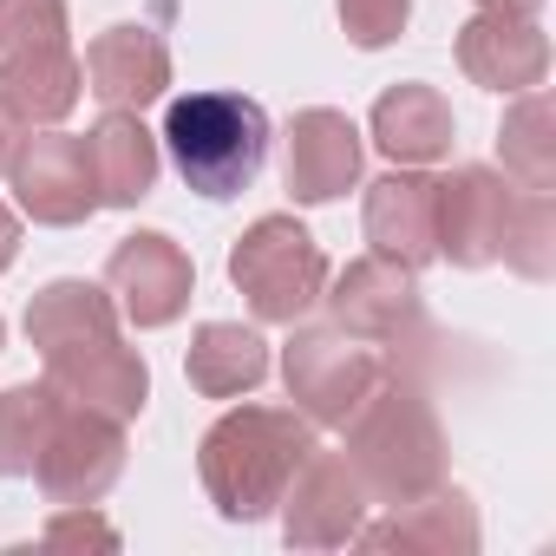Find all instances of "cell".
<instances>
[{"instance_id":"cell-1","label":"cell","mask_w":556,"mask_h":556,"mask_svg":"<svg viewBox=\"0 0 556 556\" xmlns=\"http://www.w3.org/2000/svg\"><path fill=\"white\" fill-rule=\"evenodd\" d=\"M308 452H315V426L295 406H229L197 439V478L223 523H255L282 504Z\"/></svg>"},{"instance_id":"cell-2","label":"cell","mask_w":556,"mask_h":556,"mask_svg":"<svg viewBox=\"0 0 556 556\" xmlns=\"http://www.w3.org/2000/svg\"><path fill=\"white\" fill-rule=\"evenodd\" d=\"M348 465L354 478L367 484L374 504H406V497H426L432 484H445V426L432 413V400L400 380V374H380L374 393L348 413Z\"/></svg>"},{"instance_id":"cell-3","label":"cell","mask_w":556,"mask_h":556,"mask_svg":"<svg viewBox=\"0 0 556 556\" xmlns=\"http://www.w3.org/2000/svg\"><path fill=\"white\" fill-rule=\"evenodd\" d=\"M268 138H275L268 112L242 92H184V99H170L164 131H157L177 177L210 203H229L262 177Z\"/></svg>"},{"instance_id":"cell-4","label":"cell","mask_w":556,"mask_h":556,"mask_svg":"<svg viewBox=\"0 0 556 556\" xmlns=\"http://www.w3.org/2000/svg\"><path fill=\"white\" fill-rule=\"evenodd\" d=\"M229 289L249 302L255 321L268 328H295L321 308V289H328V255L321 242L295 223V216H255L236 249H229Z\"/></svg>"},{"instance_id":"cell-5","label":"cell","mask_w":556,"mask_h":556,"mask_svg":"<svg viewBox=\"0 0 556 556\" xmlns=\"http://www.w3.org/2000/svg\"><path fill=\"white\" fill-rule=\"evenodd\" d=\"M387 367L361 348V341H348L341 328H302L295 321V334H289V348H282V380H289V400H295V413L321 432H341L348 426V413L374 393V380H380Z\"/></svg>"},{"instance_id":"cell-6","label":"cell","mask_w":556,"mask_h":556,"mask_svg":"<svg viewBox=\"0 0 556 556\" xmlns=\"http://www.w3.org/2000/svg\"><path fill=\"white\" fill-rule=\"evenodd\" d=\"M105 295L118 302V321H131L144 334L170 328V321H184V308L197 295V262L164 229H138L105 262Z\"/></svg>"},{"instance_id":"cell-7","label":"cell","mask_w":556,"mask_h":556,"mask_svg":"<svg viewBox=\"0 0 556 556\" xmlns=\"http://www.w3.org/2000/svg\"><path fill=\"white\" fill-rule=\"evenodd\" d=\"M328 328H341L361 348H400L419 328V275L387 262V255H361L341 275H328Z\"/></svg>"},{"instance_id":"cell-8","label":"cell","mask_w":556,"mask_h":556,"mask_svg":"<svg viewBox=\"0 0 556 556\" xmlns=\"http://www.w3.org/2000/svg\"><path fill=\"white\" fill-rule=\"evenodd\" d=\"M367 484L354 478V465L341 452H308L302 471L289 478L282 504H275V517H282V543L289 549H341L354 543V530L367 523Z\"/></svg>"},{"instance_id":"cell-9","label":"cell","mask_w":556,"mask_h":556,"mask_svg":"<svg viewBox=\"0 0 556 556\" xmlns=\"http://www.w3.org/2000/svg\"><path fill=\"white\" fill-rule=\"evenodd\" d=\"M8 184L21 197V216H34L40 229H79L99 210L92 164H86V138L53 131V125L34 131V138H21V151L8 164Z\"/></svg>"},{"instance_id":"cell-10","label":"cell","mask_w":556,"mask_h":556,"mask_svg":"<svg viewBox=\"0 0 556 556\" xmlns=\"http://www.w3.org/2000/svg\"><path fill=\"white\" fill-rule=\"evenodd\" d=\"M47 504H99L118 478H125V426L86 406H60V426L34 465Z\"/></svg>"},{"instance_id":"cell-11","label":"cell","mask_w":556,"mask_h":556,"mask_svg":"<svg viewBox=\"0 0 556 556\" xmlns=\"http://www.w3.org/2000/svg\"><path fill=\"white\" fill-rule=\"evenodd\" d=\"M517 184L491 164H458L439 177V262L452 268H491L504 255Z\"/></svg>"},{"instance_id":"cell-12","label":"cell","mask_w":556,"mask_h":556,"mask_svg":"<svg viewBox=\"0 0 556 556\" xmlns=\"http://www.w3.org/2000/svg\"><path fill=\"white\" fill-rule=\"evenodd\" d=\"M361 229H367L374 255L419 275L426 262H439V177H426L419 164H393L387 177L367 184Z\"/></svg>"},{"instance_id":"cell-13","label":"cell","mask_w":556,"mask_h":556,"mask_svg":"<svg viewBox=\"0 0 556 556\" xmlns=\"http://www.w3.org/2000/svg\"><path fill=\"white\" fill-rule=\"evenodd\" d=\"M458 73L484 92H530L549 79V34L536 27V14H491L478 8L458 27Z\"/></svg>"},{"instance_id":"cell-14","label":"cell","mask_w":556,"mask_h":556,"mask_svg":"<svg viewBox=\"0 0 556 556\" xmlns=\"http://www.w3.org/2000/svg\"><path fill=\"white\" fill-rule=\"evenodd\" d=\"M79 66H86V92L105 112H151V105L170 99V47H164L157 27L118 21L86 47Z\"/></svg>"},{"instance_id":"cell-15","label":"cell","mask_w":556,"mask_h":556,"mask_svg":"<svg viewBox=\"0 0 556 556\" xmlns=\"http://www.w3.org/2000/svg\"><path fill=\"white\" fill-rule=\"evenodd\" d=\"M361 164H367V138L348 112L334 105H308L289 118V197L295 203H334L361 184Z\"/></svg>"},{"instance_id":"cell-16","label":"cell","mask_w":556,"mask_h":556,"mask_svg":"<svg viewBox=\"0 0 556 556\" xmlns=\"http://www.w3.org/2000/svg\"><path fill=\"white\" fill-rule=\"evenodd\" d=\"M47 387L73 406H86V413H105V419L131 426L151 400V361L125 341H99V348L47 361Z\"/></svg>"},{"instance_id":"cell-17","label":"cell","mask_w":556,"mask_h":556,"mask_svg":"<svg viewBox=\"0 0 556 556\" xmlns=\"http://www.w3.org/2000/svg\"><path fill=\"white\" fill-rule=\"evenodd\" d=\"M354 543L367 549H400V556H471L478 549V504L452 484H432L426 497L393 504V517L361 523Z\"/></svg>"},{"instance_id":"cell-18","label":"cell","mask_w":556,"mask_h":556,"mask_svg":"<svg viewBox=\"0 0 556 556\" xmlns=\"http://www.w3.org/2000/svg\"><path fill=\"white\" fill-rule=\"evenodd\" d=\"M86 164H92L99 210H138V203L157 190L164 144H157V131L144 125V112H105V118L86 131Z\"/></svg>"},{"instance_id":"cell-19","label":"cell","mask_w":556,"mask_h":556,"mask_svg":"<svg viewBox=\"0 0 556 556\" xmlns=\"http://www.w3.org/2000/svg\"><path fill=\"white\" fill-rule=\"evenodd\" d=\"M367 138L380 144V157H393V164H419V170H426V164L452 157L458 118H452V105H445L439 86L406 79V86H387V92L374 99Z\"/></svg>"},{"instance_id":"cell-20","label":"cell","mask_w":556,"mask_h":556,"mask_svg":"<svg viewBox=\"0 0 556 556\" xmlns=\"http://www.w3.org/2000/svg\"><path fill=\"white\" fill-rule=\"evenodd\" d=\"M21 328H27V341L40 348V361H60V354L118 341V302H112L99 282L60 275V282H47V289L27 302V321H21Z\"/></svg>"},{"instance_id":"cell-21","label":"cell","mask_w":556,"mask_h":556,"mask_svg":"<svg viewBox=\"0 0 556 556\" xmlns=\"http://www.w3.org/2000/svg\"><path fill=\"white\" fill-rule=\"evenodd\" d=\"M184 380L203 400H242L268 380V341L242 321H203L184 348Z\"/></svg>"},{"instance_id":"cell-22","label":"cell","mask_w":556,"mask_h":556,"mask_svg":"<svg viewBox=\"0 0 556 556\" xmlns=\"http://www.w3.org/2000/svg\"><path fill=\"white\" fill-rule=\"evenodd\" d=\"M497 157L517 190H556V99L543 86L517 92V105L497 125Z\"/></svg>"},{"instance_id":"cell-23","label":"cell","mask_w":556,"mask_h":556,"mask_svg":"<svg viewBox=\"0 0 556 556\" xmlns=\"http://www.w3.org/2000/svg\"><path fill=\"white\" fill-rule=\"evenodd\" d=\"M0 92H8V105L21 112V125L47 131V125H66V118L79 112V99H86V66H79L73 47H60V53H40V60L14 66L8 79H0Z\"/></svg>"},{"instance_id":"cell-24","label":"cell","mask_w":556,"mask_h":556,"mask_svg":"<svg viewBox=\"0 0 556 556\" xmlns=\"http://www.w3.org/2000/svg\"><path fill=\"white\" fill-rule=\"evenodd\" d=\"M60 393L47 380H21L0 393V478H34L53 426H60Z\"/></svg>"},{"instance_id":"cell-25","label":"cell","mask_w":556,"mask_h":556,"mask_svg":"<svg viewBox=\"0 0 556 556\" xmlns=\"http://www.w3.org/2000/svg\"><path fill=\"white\" fill-rule=\"evenodd\" d=\"M60 47H73L66 0H0V79Z\"/></svg>"},{"instance_id":"cell-26","label":"cell","mask_w":556,"mask_h":556,"mask_svg":"<svg viewBox=\"0 0 556 556\" xmlns=\"http://www.w3.org/2000/svg\"><path fill=\"white\" fill-rule=\"evenodd\" d=\"M497 262L517 268L523 282H549V275H556V197L549 190H517Z\"/></svg>"},{"instance_id":"cell-27","label":"cell","mask_w":556,"mask_h":556,"mask_svg":"<svg viewBox=\"0 0 556 556\" xmlns=\"http://www.w3.org/2000/svg\"><path fill=\"white\" fill-rule=\"evenodd\" d=\"M334 14H341L348 40H354L361 53H380V47H393V40L406 34L413 0H334Z\"/></svg>"},{"instance_id":"cell-28","label":"cell","mask_w":556,"mask_h":556,"mask_svg":"<svg viewBox=\"0 0 556 556\" xmlns=\"http://www.w3.org/2000/svg\"><path fill=\"white\" fill-rule=\"evenodd\" d=\"M47 543H60V549H118V530L99 517V504H53V523L40 530Z\"/></svg>"},{"instance_id":"cell-29","label":"cell","mask_w":556,"mask_h":556,"mask_svg":"<svg viewBox=\"0 0 556 556\" xmlns=\"http://www.w3.org/2000/svg\"><path fill=\"white\" fill-rule=\"evenodd\" d=\"M21 138H27V125H21V112L8 105V92H0V177H8V164H14V151H21Z\"/></svg>"},{"instance_id":"cell-30","label":"cell","mask_w":556,"mask_h":556,"mask_svg":"<svg viewBox=\"0 0 556 556\" xmlns=\"http://www.w3.org/2000/svg\"><path fill=\"white\" fill-rule=\"evenodd\" d=\"M14 255H21V216H14L8 203H0V275L14 268Z\"/></svg>"},{"instance_id":"cell-31","label":"cell","mask_w":556,"mask_h":556,"mask_svg":"<svg viewBox=\"0 0 556 556\" xmlns=\"http://www.w3.org/2000/svg\"><path fill=\"white\" fill-rule=\"evenodd\" d=\"M491 14H543V0H478Z\"/></svg>"},{"instance_id":"cell-32","label":"cell","mask_w":556,"mask_h":556,"mask_svg":"<svg viewBox=\"0 0 556 556\" xmlns=\"http://www.w3.org/2000/svg\"><path fill=\"white\" fill-rule=\"evenodd\" d=\"M0 348H8V321H0Z\"/></svg>"}]
</instances>
